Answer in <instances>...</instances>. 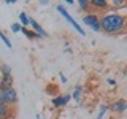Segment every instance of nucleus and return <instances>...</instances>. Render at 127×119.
Here are the masks:
<instances>
[{
	"label": "nucleus",
	"instance_id": "nucleus-5",
	"mask_svg": "<svg viewBox=\"0 0 127 119\" xmlns=\"http://www.w3.org/2000/svg\"><path fill=\"white\" fill-rule=\"evenodd\" d=\"M71 100V94H64V95H56V97L51 98V103H53L54 108H64V106L68 105V102Z\"/></svg>",
	"mask_w": 127,
	"mask_h": 119
},
{
	"label": "nucleus",
	"instance_id": "nucleus-18",
	"mask_svg": "<svg viewBox=\"0 0 127 119\" xmlns=\"http://www.w3.org/2000/svg\"><path fill=\"white\" fill-rule=\"evenodd\" d=\"M46 94H49V95H57V87H56L54 84H48Z\"/></svg>",
	"mask_w": 127,
	"mask_h": 119
},
{
	"label": "nucleus",
	"instance_id": "nucleus-30",
	"mask_svg": "<svg viewBox=\"0 0 127 119\" xmlns=\"http://www.w3.org/2000/svg\"><path fill=\"white\" fill-rule=\"evenodd\" d=\"M126 113H127V108H126Z\"/></svg>",
	"mask_w": 127,
	"mask_h": 119
},
{
	"label": "nucleus",
	"instance_id": "nucleus-2",
	"mask_svg": "<svg viewBox=\"0 0 127 119\" xmlns=\"http://www.w3.org/2000/svg\"><path fill=\"white\" fill-rule=\"evenodd\" d=\"M83 24L86 27H89L92 32H102V27H100V16L94 11L91 13H86L84 18H83Z\"/></svg>",
	"mask_w": 127,
	"mask_h": 119
},
{
	"label": "nucleus",
	"instance_id": "nucleus-23",
	"mask_svg": "<svg viewBox=\"0 0 127 119\" xmlns=\"http://www.w3.org/2000/svg\"><path fill=\"white\" fill-rule=\"evenodd\" d=\"M65 3H67V5H70V6H71V5H75V2H73V0H67Z\"/></svg>",
	"mask_w": 127,
	"mask_h": 119
},
{
	"label": "nucleus",
	"instance_id": "nucleus-6",
	"mask_svg": "<svg viewBox=\"0 0 127 119\" xmlns=\"http://www.w3.org/2000/svg\"><path fill=\"white\" fill-rule=\"evenodd\" d=\"M91 2V10L95 11H103V13H106V11H110V2L108 0H89Z\"/></svg>",
	"mask_w": 127,
	"mask_h": 119
},
{
	"label": "nucleus",
	"instance_id": "nucleus-15",
	"mask_svg": "<svg viewBox=\"0 0 127 119\" xmlns=\"http://www.w3.org/2000/svg\"><path fill=\"white\" fill-rule=\"evenodd\" d=\"M81 92H83V86H76L75 90H73V94H71V100L79 103V100H81Z\"/></svg>",
	"mask_w": 127,
	"mask_h": 119
},
{
	"label": "nucleus",
	"instance_id": "nucleus-1",
	"mask_svg": "<svg viewBox=\"0 0 127 119\" xmlns=\"http://www.w3.org/2000/svg\"><path fill=\"white\" fill-rule=\"evenodd\" d=\"M126 18L127 16L118 11H106L100 16L102 32L106 35H121L126 32Z\"/></svg>",
	"mask_w": 127,
	"mask_h": 119
},
{
	"label": "nucleus",
	"instance_id": "nucleus-7",
	"mask_svg": "<svg viewBox=\"0 0 127 119\" xmlns=\"http://www.w3.org/2000/svg\"><path fill=\"white\" fill-rule=\"evenodd\" d=\"M3 92H5V100H6V105H10V106L18 105L19 98H18V92H16V89H14V87H8V89H6V90H3Z\"/></svg>",
	"mask_w": 127,
	"mask_h": 119
},
{
	"label": "nucleus",
	"instance_id": "nucleus-16",
	"mask_svg": "<svg viewBox=\"0 0 127 119\" xmlns=\"http://www.w3.org/2000/svg\"><path fill=\"white\" fill-rule=\"evenodd\" d=\"M106 113H108V105L103 103V105H100V108H98V113H97V118L95 119H103Z\"/></svg>",
	"mask_w": 127,
	"mask_h": 119
},
{
	"label": "nucleus",
	"instance_id": "nucleus-14",
	"mask_svg": "<svg viewBox=\"0 0 127 119\" xmlns=\"http://www.w3.org/2000/svg\"><path fill=\"white\" fill-rule=\"evenodd\" d=\"M19 24H21L22 27H26V29H27V26H30V18L24 13V11L19 13Z\"/></svg>",
	"mask_w": 127,
	"mask_h": 119
},
{
	"label": "nucleus",
	"instance_id": "nucleus-19",
	"mask_svg": "<svg viewBox=\"0 0 127 119\" xmlns=\"http://www.w3.org/2000/svg\"><path fill=\"white\" fill-rule=\"evenodd\" d=\"M11 30L14 32V33H21V30H22V26L19 22H14L13 26H11Z\"/></svg>",
	"mask_w": 127,
	"mask_h": 119
},
{
	"label": "nucleus",
	"instance_id": "nucleus-4",
	"mask_svg": "<svg viewBox=\"0 0 127 119\" xmlns=\"http://www.w3.org/2000/svg\"><path fill=\"white\" fill-rule=\"evenodd\" d=\"M126 108H127V102L124 98H116L113 103L108 105V111L113 114H122L126 113Z\"/></svg>",
	"mask_w": 127,
	"mask_h": 119
},
{
	"label": "nucleus",
	"instance_id": "nucleus-17",
	"mask_svg": "<svg viewBox=\"0 0 127 119\" xmlns=\"http://www.w3.org/2000/svg\"><path fill=\"white\" fill-rule=\"evenodd\" d=\"M0 40H2V41L6 45V48H13V46H11V41L8 40V37H6V35L3 33V30H0Z\"/></svg>",
	"mask_w": 127,
	"mask_h": 119
},
{
	"label": "nucleus",
	"instance_id": "nucleus-22",
	"mask_svg": "<svg viewBox=\"0 0 127 119\" xmlns=\"http://www.w3.org/2000/svg\"><path fill=\"white\" fill-rule=\"evenodd\" d=\"M59 78H61V81L64 83V84H65V83H67V76H65V75H64V73H61V75H59Z\"/></svg>",
	"mask_w": 127,
	"mask_h": 119
},
{
	"label": "nucleus",
	"instance_id": "nucleus-12",
	"mask_svg": "<svg viewBox=\"0 0 127 119\" xmlns=\"http://www.w3.org/2000/svg\"><path fill=\"white\" fill-rule=\"evenodd\" d=\"M79 11H83V13H91V2L89 0H79L76 3Z\"/></svg>",
	"mask_w": 127,
	"mask_h": 119
},
{
	"label": "nucleus",
	"instance_id": "nucleus-24",
	"mask_svg": "<svg viewBox=\"0 0 127 119\" xmlns=\"http://www.w3.org/2000/svg\"><path fill=\"white\" fill-rule=\"evenodd\" d=\"M48 3H49L48 0H41V2H40V5H48Z\"/></svg>",
	"mask_w": 127,
	"mask_h": 119
},
{
	"label": "nucleus",
	"instance_id": "nucleus-10",
	"mask_svg": "<svg viewBox=\"0 0 127 119\" xmlns=\"http://www.w3.org/2000/svg\"><path fill=\"white\" fill-rule=\"evenodd\" d=\"M8 87H13V76H3L0 81V89L6 90Z\"/></svg>",
	"mask_w": 127,
	"mask_h": 119
},
{
	"label": "nucleus",
	"instance_id": "nucleus-21",
	"mask_svg": "<svg viewBox=\"0 0 127 119\" xmlns=\"http://www.w3.org/2000/svg\"><path fill=\"white\" fill-rule=\"evenodd\" d=\"M106 83H108L110 86H116V79H113V78H108V79H106Z\"/></svg>",
	"mask_w": 127,
	"mask_h": 119
},
{
	"label": "nucleus",
	"instance_id": "nucleus-9",
	"mask_svg": "<svg viewBox=\"0 0 127 119\" xmlns=\"http://www.w3.org/2000/svg\"><path fill=\"white\" fill-rule=\"evenodd\" d=\"M11 114H13V106L10 105H0V119H11Z\"/></svg>",
	"mask_w": 127,
	"mask_h": 119
},
{
	"label": "nucleus",
	"instance_id": "nucleus-3",
	"mask_svg": "<svg viewBox=\"0 0 127 119\" xmlns=\"http://www.w3.org/2000/svg\"><path fill=\"white\" fill-rule=\"evenodd\" d=\"M57 11H59V13H61V14L64 16V19H67V21L70 22V26L73 27V29L76 30L78 33L81 35V37H84V35H86L84 29H83V27L79 26V24H78V22H76V21H75V19H73V18H71V16L68 14V11H67V8H65V6H64V5H57Z\"/></svg>",
	"mask_w": 127,
	"mask_h": 119
},
{
	"label": "nucleus",
	"instance_id": "nucleus-26",
	"mask_svg": "<svg viewBox=\"0 0 127 119\" xmlns=\"http://www.w3.org/2000/svg\"><path fill=\"white\" fill-rule=\"evenodd\" d=\"M126 32H127V18H126Z\"/></svg>",
	"mask_w": 127,
	"mask_h": 119
},
{
	"label": "nucleus",
	"instance_id": "nucleus-20",
	"mask_svg": "<svg viewBox=\"0 0 127 119\" xmlns=\"http://www.w3.org/2000/svg\"><path fill=\"white\" fill-rule=\"evenodd\" d=\"M5 103H6V100H5V92L0 89V105H5Z\"/></svg>",
	"mask_w": 127,
	"mask_h": 119
},
{
	"label": "nucleus",
	"instance_id": "nucleus-28",
	"mask_svg": "<svg viewBox=\"0 0 127 119\" xmlns=\"http://www.w3.org/2000/svg\"><path fill=\"white\" fill-rule=\"evenodd\" d=\"M2 78H3V76H2V73H0V81H2Z\"/></svg>",
	"mask_w": 127,
	"mask_h": 119
},
{
	"label": "nucleus",
	"instance_id": "nucleus-13",
	"mask_svg": "<svg viewBox=\"0 0 127 119\" xmlns=\"http://www.w3.org/2000/svg\"><path fill=\"white\" fill-rule=\"evenodd\" d=\"M0 73H2V76H13V70H11V67L8 63L0 65Z\"/></svg>",
	"mask_w": 127,
	"mask_h": 119
},
{
	"label": "nucleus",
	"instance_id": "nucleus-25",
	"mask_svg": "<svg viewBox=\"0 0 127 119\" xmlns=\"http://www.w3.org/2000/svg\"><path fill=\"white\" fill-rule=\"evenodd\" d=\"M35 119H43V118L40 116V114H37V116H35Z\"/></svg>",
	"mask_w": 127,
	"mask_h": 119
},
{
	"label": "nucleus",
	"instance_id": "nucleus-11",
	"mask_svg": "<svg viewBox=\"0 0 127 119\" xmlns=\"http://www.w3.org/2000/svg\"><path fill=\"white\" fill-rule=\"evenodd\" d=\"M21 33H22V35H26V38H29V40H38V38H41L38 33H35V32L32 30V29H26V27H22Z\"/></svg>",
	"mask_w": 127,
	"mask_h": 119
},
{
	"label": "nucleus",
	"instance_id": "nucleus-29",
	"mask_svg": "<svg viewBox=\"0 0 127 119\" xmlns=\"http://www.w3.org/2000/svg\"><path fill=\"white\" fill-rule=\"evenodd\" d=\"M0 65H2V60H0Z\"/></svg>",
	"mask_w": 127,
	"mask_h": 119
},
{
	"label": "nucleus",
	"instance_id": "nucleus-27",
	"mask_svg": "<svg viewBox=\"0 0 127 119\" xmlns=\"http://www.w3.org/2000/svg\"><path fill=\"white\" fill-rule=\"evenodd\" d=\"M124 73H126V75H127V67H126V70H124Z\"/></svg>",
	"mask_w": 127,
	"mask_h": 119
},
{
	"label": "nucleus",
	"instance_id": "nucleus-8",
	"mask_svg": "<svg viewBox=\"0 0 127 119\" xmlns=\"http://www.w3.org/2000/svg\"><path fill=\"white\" fill-rule=\"evenodd\" d=\"M30 27H32V30H33L35 33H38L41 38H46V37H48V32L43 29V27L40 26V24L35 21V19H32V18H30Z\"/></svg>",
	"mask_w": 127,
	"mask_h": 119
}]
</instances>
